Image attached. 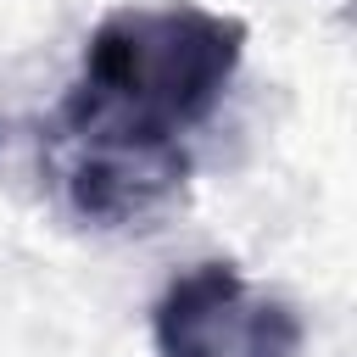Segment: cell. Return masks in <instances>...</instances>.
I'll return each mask as SVG.
<instances>
[{"label": "cell", "instance_id": "3957f363", "mask_svg": "<svg viewBox=\"0 0 357 357\" xmlns=\"http://www.w3.org/2000/svg\"><path fill=\"white\" fill-rule=\"evenodd\" d=\"M245 279L234 262H195L156 301V357H240L245 340Z\"/></svg>", "mask_w": 357, "mask_h": 357}, {"label": "cell", "instance_id": "7a4b0ae2", "mask_svg": "<svg viewBox=\"0 0 357 357\" xmlns=\"http://www.w3.org/2000/svg\"><path fill=\"white\" fill-rule=\"evenodd\" d=\"M67 201L89 223H134L156 212L190 173V156L178 139H145V134H67Z\"/></svg>", "mask_w": 357, "mask_h": 357}, {"label": "cell", "instance_id": "277c9868", "mask_svg": "<svg viewBox=\"0 0 357 357\" xmlns=\"http://www.w3.org/2000/svg\"><path fill=\"white\" fill-rule=\"evenodd\" d=\"M307 335H301V318L290 301H273V296H257L251 312H245V340H240V357H301Z\"/></svg>", "mask_w": 357, "mask_h": 357}, {"label": "cell", "instance_id": "6da1fadb", "mask_svg": "<svg viewBox=\"0 0 357 357\" xmlns=\"http://www.w3.org/2000/svg\"><path fill=\"white\" fill-rule=\"evenodd\" d=\"M245 56V22L201 6H123L95 22L84 78L61 100V134L178 139L201 123Z\"/></svg>", "mask_w": 357, "mask_h": 357}]
</instances>
